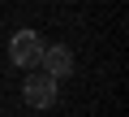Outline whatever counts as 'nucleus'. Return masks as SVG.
<instances>
[{
    "instance_id": "nucleus-2",
    "label": "nucleus",
    "mask_w": 129,
    "mask_h": 117,
    "mask_svg": "<svg viewBox=\"0 0 129 117\" xmlns=\"http://www.w3.org/2000/svg\"><path fill=\"white\" fill-rule=\"evenodd\" d=\"M56 91H60V82L47 78V74H30V78L22 82V95H26L30 108H52V104H56Z\"/></svg>"
},
{
    "instance_id": "nucleus-1",
    "label": "nucleus",
    "mask_w": 129,
    "mask_h": 117,
    "mask_svg": "<svg viewBox=\"0 0 129 117\" xmlns=\"http://www.w3.org/2000/svg\"><path fill=\"white\" fill-rule=\"evenodd\" d=\"M43 35H35L30 26H22V30H13V39H9V61L13 65H22V70H39V56H43Z\"/></svg>"
},
{
    "instance_id": "nucleus-3",
    "label": "nucleus",
    "mask_w": 129,
    "mask_h": 117,
    "mask_svg": "<svg viewBox=\"0 0 129 117\" xmlns=\"http://www.w3.org/2000/svg\"><path fill=\"white\" fill-rule=\"evenodd\" d=\"M39 70H43L47 78H56V82L69 78V74H73V52L64 48V43H47L43 56H39Z\"/></svg>"
}]
</instances>
